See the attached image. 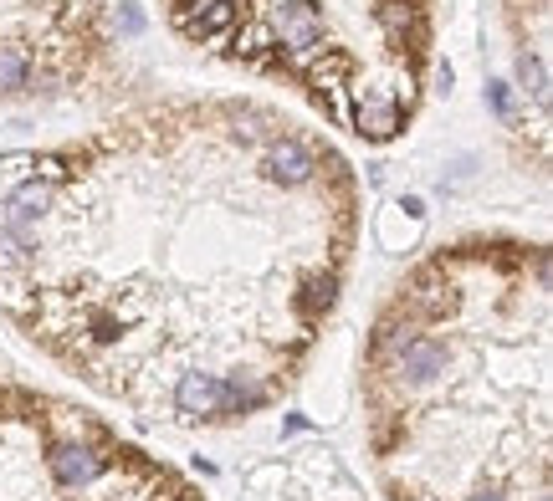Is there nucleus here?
Segmentation results:
<instances>
[{
  "instance_id": "11",
  "label": "nucleus",
  "mask_w": 553,
  "mask_h": 501,
  "mask_svg": "<svg viewBox=\"0 0 553 501\" xmlns=\"http://www.w3.org/2000/svg\"><path fill=\"white\" fill-rule=\"evenodd\" d=\"M472 501H502V496H492V491H482V496H472Z\"/></svg>"
},
{
  "instance_id": "1",
  "label": "nucleus",
  "mask_w": 553,
  "mask_h": 501,
  "mask_svg": "<svg viewBox=\"0 0 553 501\" xmlns=\"http://www.w3.org/2000/svg\"><path fill=\"white\" fill-rule=\"evenodd\" d=\"M318 154H313V144H303V139H272L267 144V154H262V174L272 179V185H282V190H303V185H313L318 179Z\"/></svg>"
},
{
  "instance_id": "7",
  "label": "nucleus",
  "mask_w": 553,
  "mask_h": 501,
  "mask_svg": "<svg viewBox=\"0 0 553 501\" xmlns=\"http://www.w3.org/2000/svg\"><path fill=\"white\" fill-rule=\"evenodd\" d=\"M354 123H359L364 139L385 144V139H395V133L405 128V108H400L395 98H385V93H369V98L354 108Z\"/></svg>"
},
{
  "instance_id": "9",
  "label": "nucleus",
  "mask_w": 553,
  "mask_h": 501,
  "mask_svg": "<svg viewBox=\"0 0 553 501\" xmlns=\"http://www.w3.org/2000/svg\"><path fill=\"white\" fill-rule=\"evenodd\" d=\"M267 404V389L251 379H221V415H251Z\"/></svg>"
},
{
  "instance_id": "4",
  "label": "nucleus",
  "mask_w": 553,
  "mask_h": 501,
  "mask_svg": "<svg viewBox=\"0 0 553 501\" xmlns=\"http://www.w3.org/2000/svg\"><path fill=\"white\" fill-rule=\"evenodd\" d=\"M395 369H400V379H405V384H431V379L446 369V348H441L436 338L410 333V338L395 348Z\"/></svg>"
},
{
  "instance_id": "6",
  "label": "nucleus",
  "mask_w": 553,
  "mask_h": 501,
  "mask_svg": "<svg viewBox=\"0 0 553 501\" xmlns=\"http://www.w3.org/2000/svg\"><path fill=\"white\" fill-rule=\"evenodd\" d=\"M175 409H180L185 420L221 415V379H216V374H180V384H175Z\"/></svg>"
},
{
  "instance_id": "10",
  "label": "nucleus",
  "mask_w": 553,
  "mask_h": 501,
  "mask_svg": "<svg viewBox=\"0 0 553 501\" xmlns=\"http://www.w3.org/2000/svg\"><path fill=\"white\" fill-rule=\"evenodd\" d=\"M31 87V62L16 47H0V93H21Z\"/></svg>"
},
{
  "instance_id": "2",
  "label": "nucleus",
  "mask_w": 553,
  "mask_h": 501,
  "mask_svg": "<svg viewBox=\"0 0 553 501\" xmlns=\"http://www.w3.org/2000/svg\"><path fill=\"white\" fill-rule=\"evenodd\" d=\"M57 205V185H47V179H16L11 195H6V215H0V225H11V231H31V225H41L52 215Z\"/></svg>"
},
{
  "instance_id": "5",
  "label": "nucleus",
  "mask_w": 553,
  "mask_h": 501,
  "mask_svg": "<svg viewBox=\"0 0 553 501\" xmlns=\"http://www.w3.org/2000/svg\"><path fill=\"white\" fill-rule=\"evenodd\" d=\"M277 47L297 52V57H308L323 47V16L313 6H287L282 21H277Z\"/></svg>"
},
{
  "instance_id": "8",
  "label": "nucleus",
  "mask_w": 553,
  "mask_h": 501,
  "mask_svg": "<svg viewBox=\"0 0 553 501\" xmlns=\"http://www.w3.org/2000/svg\"><path fill=\"white\" fill-rule=\"evenodd\" d=\"M231 26H236V0H210V6L185 26V36H190V41H216V36L231 31Z\"/></svg>"
},
{
  "instance_id": "3",
  "label": "nucleus",
  "mask_w": 553,
  "mask_h": 501,
  "mask_svg": "<svg viewBox=\"0 0 553 501\" xmlns=\"http://www.w3.org/2000/svg\"><path fill=\"white\" fill-rule=\"evenodd\" d=\"M47 466L57 471L62 486H93L103 476V455L88 440H57L52 455H47Z\"/></svg>"
}]
</instances>
